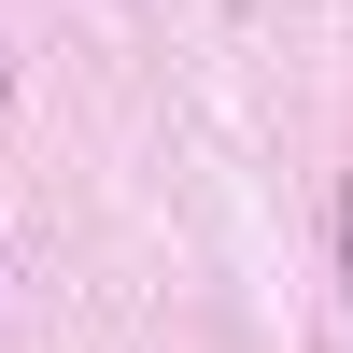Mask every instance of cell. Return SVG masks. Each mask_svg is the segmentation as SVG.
Listing matches in <instances>:
<instances>
[{
    "label": "cell",
    "instance_id": "1",
    "mask_svg": "<svg viewBox=\"0 0 353 353\" xmlns=\"http://www.w3.org/2000/svg\"><path fill=\"white\" fill-rule=\"evenodd\" d=\"M339 297H353V198H339Z\"/></svg>",
    "mask_w": 353,
    "mask_h": 353
}]
</instances>
